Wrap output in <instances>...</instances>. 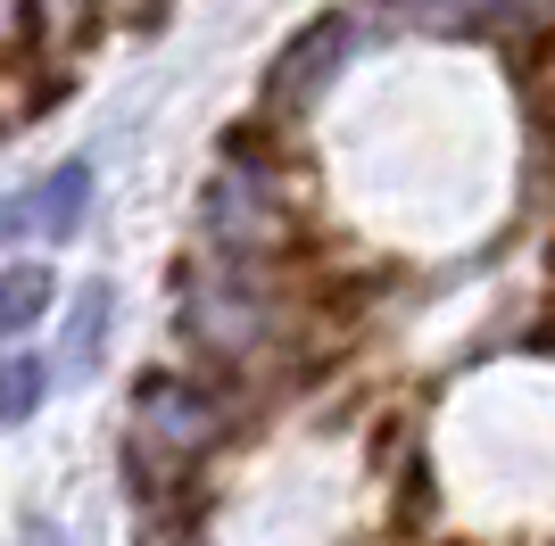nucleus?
<instances>
[{"mask_svg": "<svg viewBox=\"0 0 555 546\" xmlns=\"http://www.w3.org/2000/svg\"><path fill=\"white\" fill-rule=\"evenodd\" d=\"M83 199H92V166H83V158H67L59 174H42V182H34V199H17L9 216H0V224H9V232H42V240H59V232H67L75 216H83Z\"/></svg>", "mask_w": 555, "mask_h": 546, "instance_id": "2", "label": "nucleus"}, {"mask_svg": "<svg viewBox=\"0 0 555 546\" xmlns=\"http://www.w3.org/2000/svg\"><path fill=\"white\" fill-rule=\"evenodd\" d=\"M25 546H59V530H50V522H34V530H25Z\"/></svg>", "mask_w": 555, "mask_h": 546, "instance_id": "9", "label": "nucleus"}, {"mask_svg": "<svg viewBox=\"0 0 555 546\" xmlns=\"http://www.w3.org/2000/svg\"><path fill=\"white\" fill-rule=\"evenodd\" d=\"M398 9H406L415 25H473L489 0H398Z\"/></svg>", "mask_w": 555, "mask_h": 546, "instance_id": "7", "label": "nucleus"}, {"mask_svg": "<svg viewBox=\"0 0 555 546\" xmlns=\"http://www.w3.org/2000/svg\"><path fill=\"white\" fill-rule=\"evenodd\" d=\"M34 406H42V364H34V356L0 364V422H25Z\"/></svg>", "mask_w": 555, "mask_h": 546, "instance_id": "6", "label": "nucleus"}, {"mask_svg": "<svg viewBox=\"0 0 555 546\" xmlns=\"http://www.w3.org/2000/svg\"><path fill=\"white\" fill-rule=\"evenodd\" d=\"M50 307V273L42 265H17V273H0V340H17V332H34Z\"/></svg>", "mask_w": 555, "mask_h": 546, "instance_id": "4", "label": "nucleus"}, {"mask_svg": "<svg viewBox=\"0 0 555 546\" xmlns=\"http://www.w3.org/2000/svg\"><path fill=\"white\" fill-rule=\"evenodd\" d=\"M108 282H83V298H75V323H67V364L75 373H92L100 364V340H108Z\"/></svg>", "mask_w": 555, "mask_h": 546, "instance_id": "5", "label": "nucleus"}, {"mask_svg": "<svg viewBox=\"0 0 555 546\" xmlns=\"http://www.w3.org/2000/svg\"><path fill=\"white\" fill-rule=\"evenodd\" d=\"M25 42V0H0V50Z\"/></svg>", "mask_w": 555, "mask_h": 546, "instance_id": "8", "label": "nucleus"}, {"mask_svg": "<svg viewBox=\"0 0 555 546\" xmlns=\"http://www.w3.org/2000/svg\"><path fill=\"white\" fill-rule=\"evenodd\" d=\"M340 42H348V25H340V17H324L299 50H291V75H274V91H282V100H307V91L324 83V67H332V50H340Z\"/></svg>", "mask_w": 555, "mask_h": 546, "instance_id": "3", "label": "nucleus"}, {"mask_svg": "<svg viewBox=\"0 0 555 546\" xmlns=\"http://www.w3.org/2000/svg\"><path fill=\"white\" fill-rule=\"evenodd\" d=\"M216 431H224V414L216 398H199L191 381H150L133 398V439L141 455H166V464H191V455H208Z\"/></svg>", "mask_w": 555, "mask_h": 546, "instance_id": "1", "label": "nucleus"}]
</instances>
